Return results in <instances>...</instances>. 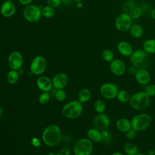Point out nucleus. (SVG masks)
<instances>
[{
    "label": "nucleus",
    "instance_id": "obj_49",
    "mask_svg": "<svg viewBox=\"0 0 155 155\" xmlns=\"http://www.w3.org/2000/svg\"><path fill=\"white\" fill-rule=\"evenodd\" d=\"M48 155H56V154L54 152H50V153H48Z\"/></svg>",
    "mask_w": 155,
    "mask_h": 155
},
{
    "label": "nucleus",
    "instance_id": "obj_19",
    "mask_svg": "<svg viewBox=\"0 0 155 155\" xmlns=\"http://www.w3.org/2000/svg\"><path fill=\"white\" fill-rule=\"evenodd\" d=\"M116 127L119 131L122 133H126L132 128L131 120L125 117H120L118 119L116 122Z\"/></svg>",
    "mask_w": 155,
    "mask_h": 155
},
{
    "label": "nucleus",
    "instance_id": "obj_29",
    "mask_svg": "<svg viewBox=\"0 0 155 155\" xmlns=\"http://www.w3.org/2000/svg\"><path fill=\"white\" fill-rule=\"evenodd\" d=\"M143 12L140 7L136 6L129 12V15L132 19H136L140 17Z\"/></svg>",
    "mask_w": 155,
    "mask_h": 155
},
{
    "label": "nucleus",
    "instance_id": "obj_34",
    "mask_svg": "<svg viewBox=\"0 0 155 155\" xmlns=\"http://www.w3.org/2000/svg\"><path fill=\"white\" fill-rule=\"evenodd\" d=\"M55 97L57 101L62 102L66 98V93L63 89L57 90L55 93Z\"/></svg>",
    "mask_w": 155,
    "mask_h": 155
},
{
    "label": "nucleus",
    "instance_id": "obj_40",
    "mask_svg": "<svg viewBox=\"0 0 155 155\" xmlns=\"http://www.w3.org/2000/svg\"><path fill=\"white\" fill-rule=\"evenodd\" d=\"M33 1V0H18V1L19 2L20 4H21L22 5H27L30 4Z\"/></svg>",
    "mask_w": 155,
    "mask_h": 155
},
{
    "label": "nucleus",
    "instance_id": "obj_45",
    "mask_svg": "<svg viewBox=\"0 0 155 155\" xmlns=\"http://www.w3.org/2000/svg\"><path fill=\"white\" fill-rule=\"evenodd\" d=\"M82 4L81 3V2H78V4H77V7H78V8H81V7H82Z\"/></svg>",
    "mask_w": 155,
    "mask_h": 155
},
{
    "label": "nucleus",
    "instance_id": "obj_4",
    "mask_svg": "<svg viewBox=\"0 0 155 155\" xmlns=\"http://www.w3.org/2000/svg\"><path fill=\"white\" fill-rule=\"evenodd\" d=\"M130 61L132 65L137 69L147 68L150 62L148 54L143 50L140 49L133 51L130 56Z\"/></svg>",
    "mask_w": 155,
    "mask_h": 155
},
{
    "label": "nucleus",
    "instance_id": "obj_47",
    "mask_svg": "<svg viewBox=\"0 0 155 155\" xmlns=\"http://www.w3.org/2000/svg\"><path fill=\"white\" fill-rule=\"evenodd\" d=\"M136 155H147V154H145V153H138L137 154H136Z\"/></svg>",
    "mask_w": 155,
    "mask_h": 155
},
{
    "label": "nucleus",
    "instance_id": "obj_35",
    "mask_svg": "<svg viewBox=\"0 0 155 155\" xmlns=\"http://www.w3.org/2000/svg\"><path fill=\"white\" fill-rule=\"evenodd\" d=\"M145 91L151 97L155 96V84H150L147 86Z\"/></svg>",
    "mask_w": 155,
    "mask_h": 155
},
{
    "label": "nucleus",
    "instance_id": "obj_18",
    "mask_svg": "<svg viewBox=\"0 0 155 155\" xmlns=\"http://www.w3.org/2000/svg\"><path fill=\"white\" fill-rule=\"evenodd\" d=\"M117 49L121 55L126 57H130L133 52L131 45L125 41H121L118 42L117 45Z\"/></svg>",
    "mask_w": 155,
    "mask_h": 155
},
{
    "label": "nucleus",
    "instance_id": "obj_14",
    "mask_svg": "<svg viewBox=\"0 0 155 155\" xmlns=\"http://www.w3.org/2000/svg\"><path fill=\"white\" fill-rule=\"evenodd\" d=\"M68 78L67 75L64 73H59L56 74L52 79L53 87L56 90L64 89L67 85Z\"/></svg>",
    "mask_w": 155,
    "mask_h": 155
},
{
    "label": "nucleus",
    "instance_id": "obj_41",
    "mask_svg": "<svg viewBox=\"0 0 155 155\" xmlns=\"http://www.w3.org/2000/svg\"><path fill=\"white\" fill-rule=\"evenodd\" d=\"M72 0H61V3H63L64 5H70L72 4Z\"/></svg>",
    "mask_w": 155,
    "mask_h": 155
},
{
    "label": "nucleus",
    "instance_id": "obj_2",
    "mask_svg": "<svg viewBox=\"0 0 155 155\" xmlns=\"http://www.w3.org/2000/svg\"><path fill=\"white\" fill-rule=\"evenodd\" d=\"M130 107L136 110H143L147 108L150 103V97L144 91L134 93L129 101Z\"/></svg>",
    "mask_w": 155,
    "mask_h": 155
},
{
    "label": "nucleus",
    "instance_id": "obj_33",
    "mask_svg": "<svg viewBox=\"0 0 155 155\" xmlns=\"http://www.w3.org/2000/svg\"><path fill=\"white\" fill-rule=\"evenodd\" d=\"M50 99V95L48 92H42L39 96V102L42 105L47 104Z\"/></svg>",
    "mask_w": 155,
    "mask_h": 155
},
{
    "label": "nucleus",
    "instance_id": "obj_16",
    "mask_svg": "<svg viewBox=\"0 0 155 155\" xmlns=\"http://www.w3.org/2000/svg\"><path fill=\"white\" fill-rule=\"evenodd\" d=\"M134 77L136 81L140 85H147L149 84L151 80L150 73L147 68L137 69Z\"/></svg>",
    "mask_w": 155,
    "mask_h": 155
},
{
    "label": "nucleus",
    "instance_id": "obj_23",
    "mask_svg": "<svg viewBox=\"0 0 155 155\" xmlns=\"http://www.w3.org/2000/svg\"><path fill=\"white\" fill-rule=\"evenodd\" d=\"M124 151L127 155H136L139 153V149L136 144L128 142L124 146Z\"/></svg>",
    "mask_w": 155,
    "mask_h": 155
},
{
    "label": "nucleus",
    "instance_id": "obj_28",
    "mask_svg": "<svg viewBox=\"0 0 155 155\" xmlns=\"http://www.w3.org/2000/svg\"><path fill=\"white\" fill-rule=\"evenodd\" d=\"M41 13L42 15L47 18H50L53 17L55 13V10L54 8L49 6L46 5L41 8Z\"/></svg>",
    "mask_w": 155,
    "mask_h": 155
},
{
    "label": "nucleus",
    "instance_id": "obj_48",
    "mask_svg": "<svg viewBox=\"0 0 155 155\" xmlns=\"http://www.w3.org/2000/svg\"><path fill=\"white\" fill-rule=\"evenodd\" d=\"M73 2H81L82 0H72Z\"/></svg>",
    "mask_w": 155,
    "mask_h": 155
},
{
    "label": "nucleus",
    "instance_id": "obj_51",
    "mask_svg": "<svg viewBox=\"0 0 155 155\" xmlns=\"http://www.w3.org/2000/svg\"><path fill=\"white\" fill-rule=\"evenodd\" d=\"M99 155H107V154H99Z\"/></svg>",
    "mask_w": 155,
    "mask_h": 155
},
{
    "label": "nucleus",
    "instance_id": "obj_39",
    "mask_svg": "<svg viewBox=\"0 0 155 155\" xmlns=\"http://www.w3.org/2000/svg\"><path fill=\"white\" fill-rule=\"evenodd\" d=\"M137 71V69L135 67H134L133 65L130 67H128V72L129 73V74H130L131 75H134V76L136 74Z\"/></svg>",
    "mask_w": 155,
    "mask_h": 155
},
{
    "label": "nucleus",
    "instance_id": "obj_20",
    "mask_svg": "<svg viewBox=\"0 0 155 155\" xmlns=\"http://www.w3.org/2000/svg\"><path fill=\"white\" fill-rule=\"evenodd\" d=\"M87 137L91 142H100L102 140L101 131L95 128H91L87 131Z\"/></svg>",
    "mask_w": 155,
    "mask_h": 155
},
{
    "label": "nucleus",
    "instance_id": "obj_5",
    "mask_svg": "<svg viewBox=\"0 0 155 155\" xmlns=\"http://www.w3.org/2000/svg\"><path fill=\"white\" fill-rule=\"evenodd\" d=\"M83 111V106L78 100L67 103L62 108V113L68 119H75L80 116Z\"/></svg>",
    "mask_w": 155,
    "mask_h": 155
},
{
    "label": "nucleus",
    "instance_id": "obj_42",
    "mask_svg": "<svg viewBox=\"0 0 155 155\" xmlns=\"http://www.w3.org/2000/svg\"><path fill=\"white\" fill-rule=\"evenodd\" d=\"M147 155H155V149H150L149 150L147 153Z\"/></svg>",
    "mask_w": 155,
    "mask_h": 155
},
{
    "label": "nucleus",
    "instance_id": "obj_32",
    "mask_svg": "<svg viewBox=\"0 0 155 155\" xmlns=\"http://www.w3.org/2000/svg\"><path fill=\"white\" fill-rule=\"evenodd\" d=\"M101 134H102V140L104 143L108 144L110 143L112 140H113V135L111 132L108 131L107 130H104L101 131Z\"/></svg>",
    "mask_w": 155,
    "mask_h": 155
},
{
    "label": "nucleus",
    "instance_id": "obj_1",
    "mask_svg": "<svg viewBox=\"0 0 155 155\" xmlns=\"http://www.w3.org/2000/svg\"><path fill=\"white\" fill-rule=\"evenodd\" d=\"M42 139L43 142L48 147L56 146L61 139L60 128L55 124L49 125L43 131Z\"/></svg>",
    "mask_w": 155,
    "mask_h": 155
},
{
    "label": "nucleus",
    "instance_id": "obj_43",
    "mask_svg": "<svg viewBox=\"0 0 155 155\" xmlns=\"http://www.w3.org/2000/svg\"><path fill=\"white\" fill-rule=\"evenodd\" d=\"M150 15L151 16V18L155 20V8L153 9L151 11V13H150Z\"/></svg>",
    "mask_w": 155,
    "mask_h": 155
},
{
    "label": "nucleus",
    "instance_id": "obj_38",
    "mask_svg": "<svg viewBox=\"0 0 155 155\" xmlns=\"http://www.w3.org/2000/svg\"><path fill=\"white\" fill-rule=\"evenodd\" d=\"M31 143L35 147H40L41 142L39 138L34 137L31 139Z\"/></svg>",
    "mask_w": 155,
    "mask_h": 155
},
{
    "label": "nucleus",
    "instance_id": "obj_7",
    "mask_svg": "<svg viewBox=\"0 0 155 155\" xmlns=\"http://www.w3.org/2000/svg\"><path fill=\"white\" fill-rule=\"evenodd\" d=\"M41 6L34 4H29L25 6L23 11V16L26 21L30 22H38L41 18Z\"/></svg>",
    "mask_w": 155,
    "mask_h": 155
},
{
    "label": "nucleus",
    "instance_id": "obj_22",
    "mask_svg": "<svg viewBox=\"0 0 155 155\" xmlns=\"http://www.w3.org/2000/svg\"><path fill=\"white\" fill-rule=\"evenodd\" d=\"M91 97V91L87 88H84L81 89L78 96V101L81 103H85L88 102Z\"/></svg>",
    "mask_w": 155,
    "mask_h": 155
},
{
    "label": "nucleus",
    "instance_id": "obj_11",
    "mask_svg": "<svg viewBox=\"0 0 155 155\" xmlns=\"http://www.w3.org/2000/svg\"><path fill=\"white\" fill-rule=\"evenodd\" d=\"M93 127L102 131L107 130L110 125V119L104 113H98L93 119Z\"/></svg>",
    "mask_w": 155,
    "mask_h": 155
},
{
    "label": "nucleus",
    "instance_id": "obj_9",
    "mask_svg": "<svg viewBox=\"0 0 155 155\" xmlns=\"http://www.w3.org/2000/svg\"><path fill=\"white\" fill-rule=\"evenodd\" d=\"M132 20L128 13L123 12L117 16L115 20V27L120 31H126L132 25Z\"/></svg>",
    "mask_w": 155,
    "mask_h": 155
},
{
    "label": "nucleus",
    "instance_id": "obj_44",
    "mask_svg": "<svg viewBox=\"0 0 155 155\" xmlns=\"http://www.w3.org/2000/svg\"><path fill=\"white\" fill-rule=\"evenodd\" d=\"M111 155H125V154L123 153H121V152H119V151H117V152H114Z\"/></svg>",
    "mask_w": 155,
    "mask_h": 155
},
{
    "label": "nucleus",
    "instance_id": "obj_24",
    "mask_svg": "<svg viewBox=\"0 0 155 155\" xmlns=\"http://www.w3.org/2000/svg\"><path fill=\"white\" fill-rule=\"evenodd\" d=\"M143 50L148 54L155 53V39L146 40L143 44Z\"/></svg>",
    "mask_w": 155,
    "mask_h": 155
},
{
    "label": "nucleus",
    "instance_id": "obj_36",
    "mask_svg": "<svg viewBox=\"0 0 155 155\" xmlns=\"http://www.w3.org/2000/svg\"><path fill=\"white\" fill-rule=\"evenodd\" d=\"M125 133H126L125 134L126 137L128 140H133V139H134L136 137V135H137V131H135L133 128H131L128 131H127Z\"/></svg>",
    "mask_w": 155,
    "mask_h": 155
},
{
    "label": "nucleus",
    "instance_id": "obj_13",
    "mask_svg": "<svg viewBox=\"0 0 155 155\" xmlns=\"http://www.w3.org/2000/svg\"><path fill=\"white\" fill-rule=\"evenodd\" d=\"M109 67L111 72L116 76H122L126 71V65L120 59H114L110 62Z\"/></svg>",
    "mask_w": 155,
    "mask_h": 155
},
{
    "label": "nucleus",
    "instance_id": "obj_6",
    "mask_svg": "<svg viewBox=\"0 0 155 155\" xmlns=\"http://www.w3.org/2000/svg\"><path fill=\"white\" fill-rule=\"evenodd\" d=\"M93 149L92 142L88 138L79 139L74 145V155H91Z\"/></svg>",
    "mask_w": 155,
    "mask_h": 155
},
{
    "label": "nucleus",
    "instance_id": "obj_30",
    "mask_svg": "<svg viewBox=\"0 0 155 155\" xmlns=\"http://www.w3.org/2000/svg\"><path fill=\"white\" fill-rule=\"evenodd\" d=\"M136 5V2L134 0H127L123 5V11L124 13H129V12Z\"/></svg>",
    "mask_w": 155,
    "mask_h": 155
},
{
    "label": "nucleus",
    "instance_id": "obj_50",
    "mask_svg": "<svg viewBox=\"0 0 155 155\" xmlns=\"http://www.w3.org/2000/svg\"><path fill=\"white\" fill-rule=\"evenodd\" d=\"M6 1H10V2H13V0H5Z\"/></svg>",
    "mask_w": 155,
    "mask_h": 155
},
{
    "label": "nucleus",
    "instance_id": "obj_21",
    "mask_svg": "<svg viewBox=\"0 0 155 155\" xmlns=\"http://www.w3.org/2000/svg\"><path fill=\"white\" fill-rule=\"evenodd\" d=\"M129 30L130 35L134 38H139L142 37L143 34V27L140 25L137 24H132Z\"/></svg>",
    "mask_w": 155,
    "mask_h": 155
},
{
    "label": "nucleus",
    "instance_id": "obj_25",
    "mask_svg": "<svg viewBox=\"0 0 155 155\" xmlns=\"http://www.w3.org/2000/svg\"><path fill=\"white\" fill-rule=\"evenodd\" d=\"M116 97L120 102L126 103L127 102H129L130 99L131 97V95L127 90L122 89L119 90Z\"/></svg>",
    "mask_w": 155,
    "mask_h": 155
},
{
    "label": "nucleus",
    "instance_id": "obj_15",
    "mask_svg": "<svg viewBox=\"0 0 155 155\" xmlns=\"http://www.w3.org/2000/svg\"><path fill=\"white\" fill-rule=\"evenodd\" d=\"M16 12V5L13 2L5 1L0 7V12L2 16L5 18H10L14 15Z\"/></svg>",
    "mask_w": 155,
    "mask_h": 155
},
{
    "label": "nucleus",
    "instance_id": "obj_12",
    "mask_svg": "<svg viewBox=\"0 0 155 155\" xmlns=\"http://www.w3.org/2000/svg\"><path fill=\"white\" fill-rule=\"evenodd\" d=\"M8 67L15 70L21 69L23 64V58L21 53L18 51H14L12 52L7 60Z\"/></svg>",
    "mask_w": 155,
    "mask_h": 155
},
{
    "label": "nucleus",
    "instance_id": "obj_37",
    "mask_svg": "<svg viewBox=\"0 0 155 155\" xmlns=\"http://www.w3.org/2000/svg\"><path fill=\"white\" fill-rule=\"evenodd\" d=\"M47 3L48 5L54 8L60 5L61 0H47Z\"/></svg>",
    "mask_w": 155,
    "mask_h": 155
},
{
    "label": "nucleus",
    "instance_id": "obj_8",
    "mask_svg": "<svg viewBox=\"0 0 155 155\" xmlns=\"http://www.w3.org/2000/svg\"><path fill=\"white\" fill-rule=\"evenodd\" d=\"M99 91L103 97L106 99L111 100L117 97L119 88L118 87L113 83L106 82L101 85Z\"/></svg>",
    "mask_w": 155,
    "mask_h": 155
},
{
    "label": "nucleus",
    "instance_id": "obj_46",
    "mask_svg": "<svg viewBox=\"0 0 155 155\" xmlns=\"http://www.w3.org/2000/svg\"><path fill=\"white\" fill-rule=\"evenodd\" d=\"M2 114H3V109H2V108L0 106V117L2 115Z\"/></svg>",
    "mask_w": 155,
    "mask_h": 155
},
{
    "label": "nucleus",
    "instance_id": "obj_26",
    "mask_svg": "<svg viewBox=\"0 0 155 155\" xmlns=\"http://www.w3.org/2000/svg\"><path fill=\"white\" fill-rule=\"evenodd\" d=\"M7 81L10 84H16L19 79V73L18 70L11 69V70H10L7 73Z\"/></svg>",
    "mask_w": 155,
    "mask_h": 155
},
{
    "label": "nucleus",
    "instance_id": "obj_17",
    "mask_svg": "<svg viewBox=\"0 0 155 155\" xmlns=\"http://www.w3.org/2000/svg\"><path fill=\"white\" fill-rule=\"evenodd\" d=\"M38 88L42 92H48L53 87L52 79L45 76H41L36 81Z\"/></svg>",
    "mask_w": 155,
    "mask_h": 155
},
{
    "label": "nucleus",
    "instance_id": "obj_27",
    "mask_svg": "<svg viewBox=\"0 0 155 155\" xmlns=\"http://www.w3.org/2000/svg\"><path fill=\"white\" fill-rule=\"evenodd\" d=\"M94 110L97 113H104L106 109L105 102L102 99H97L94 103Z\"/></svg>",
    "mask_w": 155,
    "mask_h": 155
},
{
    "label": "nucleus",
    "instance_id": "obj_31",
    "mask_svg": "<svg viewBox=\"0 0 155 155\" xmlns=\"http://www.w3.org/2000/svg\"><path fill=\"white\" fill-rule=\"evenodd\" d=\"M102 57L105 61L111 62L114 59V53L110 49H105L102 53Z\"/></svg>",
    "mask_w": 155,
    "mask_h": 155
},
{
    "label": "nucleus",
    "instance_id": "obj_10",
    "mask_svg": "<svg viewBox=\"0 0 155 155\" xmlns=\"http://www.w3.org/2000/svg\"><path fill=\"white\" fill-rule=\"evenodd\" d=\"M46 67V59L42 56L39 55L35 57L32 60L30 65V69L33 74L39 75L45 71Z\"/></svg>",
    "mask_w": 155,
    "mask_h": 155
},
{
    "label": "nucleus",
    "instance_id": "obj_3",
    "mask_svg": "<svg viewBox=\"0 0 155 155\" xmlns=\"http://www.w3.org/2000/svg\"><path fill=\"white\" fill-rule=\"evenodd\" d=\"M151 116L145 113L136 114L131 120V127L137 132L146 130L151 125Z\"/></svg>",
    "mask_w": 155,
    "mask_h": 155
}]
</instances>
